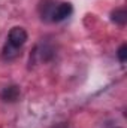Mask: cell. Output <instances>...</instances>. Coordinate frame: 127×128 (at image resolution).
Instances as JSON below:
<instances>
[{"instance_id": "6da1fadb", "label": "cell", "mask_w": 127, "mask_h": 128, "mask_svg": "<svg viewBox=\"0 0 127 128\" xmlns=\"http://www.w3.org/2000/svg\"><path fill=\"white\" fill-rule=\"evenodd\" d=\"M27 39H29L27 32H26L23 27H14V28L9 32V34H8V42H6V45L11 46V48H14V49H17V51H20V49L26 45Z\"/></svg>"}, {"instance_id": "7a4b0ae2", "label": "cell", "mask_w": 127, "mask_h": 128, "mask_svg": "<svg viewBox=\"0 0 127 128\" xmlns=\"http://www.w3.org/2000/svg\"><path fill=\"white\" fill-rule=\"evenodd\" d=\"M73 12V8L69 2H61L58 4H54L52 10H51V16L49 20L54 22H61L64 20H67Z\"/></svg>"}, {"instance_id": "277c9868", "label": "cell", "mask_w": 127, "mask_h": 128, "mask_svg": "<svg viewBox=\"0 0 127 128\" xmlns=\"http://www.w3.org/2000/svg\"><path fill=\"white\" fill-rule=\"evenodd\" d=\"M111 20H112L115 24H118V26H126V22H127L126 8H118V9H115V10L111 14Z\"/></svg>"}, {"instance_id": "5b68a950", "label": "cell", "mask_w": 127, "mask_h": 128, "mask_svg": "<svg viewBox=\"0 0 127 128\" xmlns=\"http://www.w3.org/2000/svg\"><path fill=\"white\" fill-rule=\"evenodd\" d=\"M117 57H118L120 63H126L127 61V45L126 43L120 46V49H118V52H117Z\"/></svg>"}, {"instance_id": "3957f363", "label": "cell", "mask_w": 127, "mask_h": 128, "mask_svg": "<svg viewBox=\"0 0 127 128\" xmlns=\"http://www.w3.org/2000/svg\"><path fill=\"white\" fill-rule=\"evenodd\" d=\"M0 98H2L5 103H15V101L20 98V86H17V85L6 86V88L0 92Z\"/></svg>"}]
</instances>
